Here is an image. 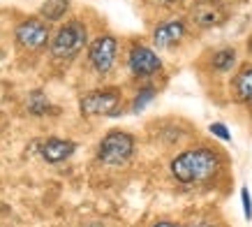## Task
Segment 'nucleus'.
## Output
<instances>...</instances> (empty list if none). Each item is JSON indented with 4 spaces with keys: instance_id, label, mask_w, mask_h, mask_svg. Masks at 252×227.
<instances>
[{
    "instance_id": "nucleus-13",
    "label": "nucleus",
    "mask_w": 252,
    "mask_h": 227,
    "mask_svg": "<svg viewBox=\"0 0 252 227\" xmlns=\"http://www.w3.org/2000/svg\"><path fill=\"white\" fill-rule=\"evenodd\" d=\"M69 0H44L42 7H39V19H44L46 23L49 21H61L65 19V14L69 12Z\"/></svg>"
},
{
    "instance_id": "nucleus-7",
    "label": "nucleus",
    "mask_w": 252,
    "mask_h": 227,
    "mask_svg": "<svg viewBox=\"0 0 252 227\" xmlns=\"http://www.w3.org/2000/svg\"><path fill=\"white\" fill-rule=\"evenodd\" d=\"M127 70L137 79H151L162 72V58L155 53V49L146 44H134L127 51Z\"/></svg>"
},
{
    "instance_id": "nucleus-10",
    "label": "nucleus",
    "mask_w": 252,
    "mask_h": 227,
    "mask_svg": "<svg viewBox=\"0 0 252 227\" xmlns=\"http://www.w3.org/2000/svg\"><path fill=\"white\" fill-rule=\"evenodd\" d=\"M74 151H77V144L72 139H61V137H51L39 146V153L49 165H61L67 158H72Z\"/></svg>"
},
{
    "instance_id": "nucleus-2",
    "label": "nucleus",
    "mask_w": 252,
    "mask_h": 227,
    "mask_svg": "<svg viewBox=\"0 0 252 227\" xmlns=\"http://www.w3.org/2000/svg\"><path fill=\"white\" fill-rule=\"evenodd\" d=\"M88 44V28L81 19H69L51 33L49 38V53L58 58V61H72L79 53L84 51V46Z\"/></svg>"
},
{
    "instance_id": "nucleus-5",
    "label": "nucleus",
    "mask_w": 252,
    "mask_h": 227,
    "mask_svg": "<svg viewBox=\"0 0 252 227\" xmlns=\"http://www.w3.org/2000/svg\"><path fill=\"white\" fill-rule=\"evenodd\" d=\"M49 38H51L49 23L44 19H39V16H28V19L16 23L14 28L16 44L26 49V51H39V49L49 46Z\"/></svg>"
},
{
    "instance_id": "nucleus-6",
    "label": "nucleus",
    "mask_w": 252,
    "mask_h": 227,
    "mask_svg": "<svg viewBox=\"0 0 252 227\" xmlns=\"http://www.w3.org/2000/svg\"><path fill=\"white\" fill-rule=\"evenodd\" d=\"M118 61V39L114 35H97L88 44V63L97 75H109Z\"/></svg>"
},
{
    "instance_id": "nucleus-15",
    "label": "nucleus",
    "mask_w": 252,
    "mask_h": 227,
    "mask_svg": "<svg viewBox=\"0 0 252 227\" xmlns=\"http://www.w3.org/2000/svg\"><path fill=\"white\" fill-rule=\"evenodd\" d=\"M155 86H144V88H139V93L134 95V100H132V112L139 114V112H144V107L151 102V100L155 98Z\"/></svg>"
},
{
    "instance_id": "nucleus-11",
    "label": "nucleus",
    "mask_w": 252,
    "mask_h": 227,
    "mask_svg": "<svg viewBox=\"0 0 252 227\" xmlns=\"http://www.w3.org/2000/svg\"><path fill=\"white\" fill-rule=\"evenodd\" d=\"M231 95L241 105H252V63L241 65L231 79Z\"/></svg>"
},
{
    "instance_id": "nucleus-4",
    "label": "nucleus",
    "mask_w": 252,
    "mask_h": 227,
    "mask_svg": "<svg viewBox=\"0 0 252 227\" xmlns=\"http://www.w3.org/2000/svg\"><path fill=\"white\" fill-rule=\"evenodd\" d=\"M123 107V93L121 88H95V91L86 93L79 100V112L81 116H116L121 114Z\"/></svg>"
},
{
    "instance_id": "nucleus-9",
    "label": "nucleus",
    "mask_w": 252,
    "mask_h": 227,
    "mask_svg": "<svg viewBox=\"0 0 252 227\" xmlns=\"http://www.w3.org/2000/svg\"><path fill=\"white\" fill-rule=\"evenodd\" d=\"M188 38V23L185 19H169L153 28V44L158 49H174Z\"/></svg>"
},
{
    "instance_id": "nucleus-3",
    "label": "nucleus",
    "mask_w": 252,
    "mask_h": 227,
    "mask_svg": "<svg viewBox=\"0 0 252 227\" xmlns=\"http://www.w3.org/2000/svg\"><path fill=\"white\" fill-rule=\"evenodd\" d=\"M137 149V139L125 130H111L99 139L97 144V160L107 167H121L130 162Z\"/></svg>"
},
{
    "instance_id": "nucleus-8",
    "label": "nucleus",
    "mask_w": 252,
    "mask_h": 227,
    "mask_svg": "<svg viewBox=\"0 0 252 227\" xmlns=\"http://www.w3.org/2000/svg\"><path fill=\"white\" fill-rule=\"evenodd\" d=\"M190 21L197 28H218L227 21V9L218 0H194L190 5Z\"/></svg>"
},
{
    "instance_id": "nucleus-18",
    "label": "nucleus",
    "mask_w": 252,
    "mask_h": 227,
    "mask_svg": "<svg viewBox=\"0 0 252 227\" xmlns=\"http://www.w3.org/2000/svg\"><path fill=\"white\" fill-rule=\"evenodd\" d=\"M153 2H158V5H164V7H169V5H176L178 0H153Z\"/></svg>"
},
{
    "instance_id": "nucleus-20",
    "label": "nucleus",
    "mask_w": 252,
    "mask_h": 227,
    "mask_svg": "<svg viewBox=\"0 0 252 227\" xmlns=\"http://www.w3.org/2000/svg\"><path fill=\"white\" fill-rule=\"evenodd\" d=\"M192 227H218L215 223H199V225H192Z\"/></svg>"
},
{
    "instance_id": "nucleus-14",
    "label": "nucleus",
    "mask_w": 252,
    "mask_h": 227,
    "mask_svg": "<svg viewBox=\"0 0 252 227\" xmlns=\"http://www.w3.org/2000/svg\"><path fill=\"white\" fill-rule=\"evenodd\" d=\"M26 107H28V112H31L32 116H46V114L54 109V107H51V102H49V98H46L42 91H31Z\"/></svg>"
},
{
    "instance_id": "nucleus-19",
    "label": "nucleus",
    "mask_w": 252,
    "mask_h": 227,
    "mask_svg": "<svg viewBox=\"0 0 252 227\" xmlns=\"http://www.w3.org/2000/svg\"><path fill=\"white\" fill-rule=\"evenodd\" d=\"M153 227H176L174 223H167V220H162V223H155Z\"/></svg>"
},
{
    "instance_id": "nucleus-1",
    "label": "nucleus",
    "mask_w": 252,
    "mask_h": 227,
    "mask_svg": "<svg viewBox=\"0 0 252 227\" xmlns=\"http://www.w3.org/2000/svg\"><path fill=\"white\" fill-rule=\"evenodd\" d=\"M220 167L222 160L218 151L206 149V146H197V149H188V151L178 153L171 160L169 169L178 183L194 186V183H208L211 179H215Z\"/></svg>"
},
{
    "instance_id": "nucleus-12",
    "label": "nucleus",
    "mask_w": 252,
    "mask_h": 227,
    "mask_svg": "<svg viewBox=\"0 0 252 227\" xmlns=\"http://www.w3.org/2000/svg\"><path fill=\"white\" fill-rule=\"evenodd\" d=\"M236 58L238 53L234 46H224V49H218V51L211 56V70H213L215 75H227L234 70L236 65Z\"/></svg>"
},
{
    "instance_id": "nucleus-17",
    "label": "nucleus",
    "mask_w": 252,
    "mask_h": 227,
    "mask_svg": "<svg viewBox=\"0 0 252 227\" xmlns=\"http://www.w3.org/2000/svg\"><path fill=\"white\" fill-rule=\"evenodd\" d=\"M241 199H243V213H245V218L252 220V197H250V190H248V188H241Z\"/></svg>"
},
{
    "instance_id": "nucleus-21",
    "label": "nucleus",
    "mask_w": 252,
    "mask_h": 227,
    "mask_svg": "<svg viewBox=\"0 0 252 227\" xmlns=\"http://www.w3.org/2000/svg\"><path fill=\"white\" fill-rule=\"evenodd\" d=\"M0 61H2V51H0Z\"/></svg>"
},
{
    "instance_id": "nucleus-16",
    "label": "nucleus",
    "mask_w": 252,
    "mask_h": 227,
    "mask_svg": "<svg viewBox=\"0 0 252 227\" xmlns=\"http://www.w3.org/2000/svg\"><path fill=\"white\" fill-rule=\"evenodd\" d=\"M208 132L215 137H220L222 142H231V132L227 130L224 123H211V125H208Z\"/></svg>"
}]
</instances>
